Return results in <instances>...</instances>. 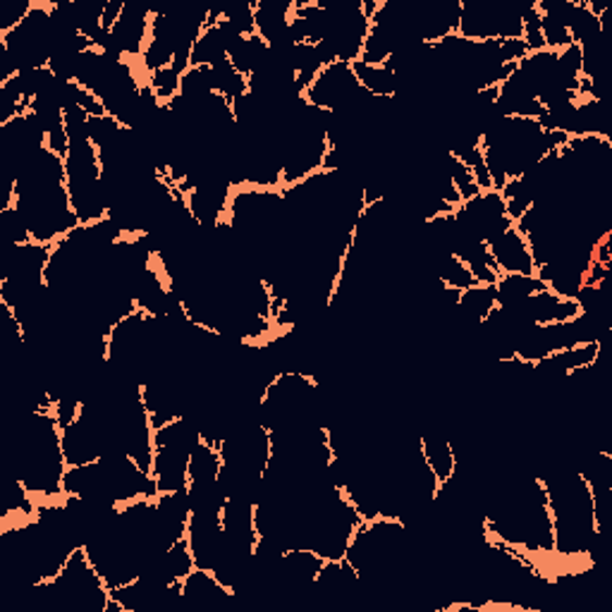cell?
Returning a JSON list of instances; mask_svg holds the SVG:
<instances>
[{"label":"cell","mask_w":612,"mask_h":612,"mask_svg":"<svg viewBox=\"0 0 612 612\" xmlns=\"http://www.w3.org/2000/svg\"><path fill=\"white\" fill-rule=\"evenodd\" d=\"M65 472L63 430H60L53 410L24 414L15 442L17 482L29 490L36 502L60 500Z\"/></svg>","instance_id":"1"},{"label":"cell","mask_w":612,"mask_h":612,"mask_svg":"<svg viewBox=\"0 0 612 612\" xmlns=\"http://www.w3.org/2000/svg\"><path fill=\"white\" fill-rule=\"evenodd\" d=\"M65 185L72 211L82 225L103 221L108 215V197L103 189L99 149L89 135H72L65 155Z\"/></svg>","instance_id":"2"},{"label":"cell","mask_w":612,"mask_h":612,"mask_svg":"<svg viewBox=\"0 0 612 612\" xmlns=\"http://www.w3.org/2000/svg\"><path fill=\"white\" fill-rule=\"evenodd\" d=\"M201 440V430L191 416H179L175 422L153 430L151 476L159 486V494L187 488L189 458Z\"/></svg>","instance_id":"3"},{"label":"cell","mask_w":612,"mask_h":612,"mask_svg":"<svg viewBox=\"0 0 612 612\" xmlns=\"http://www.w3.org/2000/svg\"><path fill=\"white\" fill-rule=\"evenodd\" d=\"M536 0H462L458 34L470 41L522 39L524 15Z\"/></svg>","instance_id":"4"},{"label":"cell","mask_w":612,"mask_h":612,"mask_svg":"<svg viewBox=\"0 0 612 612\" xmlns=\"http://www.w3.org/2000/svg\"><path fill=\"white\" fill-rule=\"evenodd\" d=\"M364 93H369L362 84H359L354 70L350 63H333L323 67L316 79L309 84V89L304 91V99L309 105L321 108V111L335 113L340 108H347L350 103L362 99Z\"/></svg>","instance_id":"5"},{"label":"cell","mask_w":612,"mask_h":612,"mask_svg":"<svg viewBox=\"0 0 612 612\" xmlns=\"http://www.w3.org/2000/svg\"><path fill=\"white\" fill-rule=\"evenodd\" d=\"M151 20H153L151 8L141 3H125L115 27L108 32V46L101 48V51L127 60H139L143 51H147V43L151 39Z\"/></svg>","instance_id":"6"},{"label":"cell","mask_w":612,"mask_h":612,"mask_svg":"<svg viewBox=\"0 0 612 612\" xmlns=\"http://www.w3.org/2000/svg\"><path fill=\"white\" fill-rule=\"evenodd\" d=\"M486 247H488V254H490V259H494L500 275H508V273L534 275L536 273L532 247L517 227H510V230L496 235L494 239H488Z\"/></svg>","instance_id":"7"},{"label":"cell","mask_w":612,"mask_h":612,"mask_svg":"<svg viewBox=\"0 0 612 612\" xmlns=\"http://www.w3.org/2000/svg\"><path fill=\"white\" fill-rule=\"evenodd\" d=\"M233 591L209 570H199L183 582V605L195 610H215L233 601Z\"/></svg>","instance_id":"8"},{"label":"cell","mask_w":612,"mask_h":612,"mask_svg":"<svg viewBox=\"0 0 612 612\" xmlns=\"http://www.w3.org/2000/svg\"><path fill=\"white\" fill-rule=\"evenodd\" d=\"M419 442H422L424 460L430 466V472L436 474L438 484L448 482V478L458 470V458H454L452 440L440 434V428H428L419 434Z\"/></svg>","instance_id":"9"},{"label":"cell","mask_w":612,"mask_h":612,"mask_svg":"<svg viewBox=\"0 0 612 612\" xmlns=\"http://www.w3.org/2000/svg\"><path fill=\"white\" fill-rule=\"evenodd\" d=\"M225 60H230V55H227L225 34L218 24H211V27L201 32L195 48H191L189 67H215L225 63Z\"/></svg>","instance_id":"10"},{"label":"cell","mask_w":612,"mask_h":612,"mask_svg":"<svg viewBox=\"0 0 612 612\" xmlns=\"http://www.w3.org/2000/svg\"><path fill=\"white\" fill-rule=\"evenodd\" d=\"M548 290L546 283L538 278V275H520V273H508L500 275L496 283V292H498V304L496 307H508V304H517L522 299L532 297L536 292Z\"/></svg>","instance_id":"11"},{"label":"cell","mask_w":612,"mask_h":612,"mask_svg":"<svg viewBox=\"0 0 612 612\" xmlns=\"http://www.w3.org/2000/svg\"><path fill=\"white\" fill-rule=\"evenodd\" d=\"M221 470H223V458L218 446H211V442L201 440L189 458V484L218 482Z\"/></svg>","instance_id":"12"},{"label":"cell","mask_w":612,"mask_h":612,"mask_svg":"<svg viewBox=\"0 0 612 612\" xmlns=\"http://www.w3.org/2000/svg\"><path fill=\"white\" fill-rule=\"evenodd\" d=\"M354 75L359 79V84L371 93L378 96V99H392L395 96V75L392 70L383 63V65H366L362 60L352 63Z\"/></svg>","instance_id":"13"},{"label":"cell","mask_w":612,"mask_h":612,"mask_svg":"<svg viewBox=\"0 0 612 612\" xmlns=\"http://www.w3.org/2000/svg\"><path fill=\"white\" fill-rule=\"evenodd\" d=\"M268 53V43L261 39L259 34L245 36L230 48V63L237 72H242L245 77H251L257 67L263 63V58Z\"/></svg>","instance_id":"14"},{"label":"cell","mask_w":612,"mask_h":612,"mask_svg":"<svg viewBox=\"0 0 612 612\" xmlns=\"http://www.w3.org/2000/svg\"><path fill=\"white\" fill-rule=\"evenodd\" d=\"M541 34H544V43L548 51H562V48L574 43L567 24L562 22L558 15H553V12H541Z\"/></svg>","instance_id":"15"},{"label":"cell","mask_w":612,"mask_h":612,"mask_svg":"<svg viewBox=\"0 0 612 612\" xmlns=\"http://www.w3.org/2000/svg\"><path fill=\"white\" fill-rule=\"evenodd\" d=\"M183 75H185V72L179 70V67H175V65L153 72L149 82H151V87H153V93L159 96L161 103L173 101L175 96L179 93V84H183Z\"/></svg>","instance_id":"16"}]
</instances>
